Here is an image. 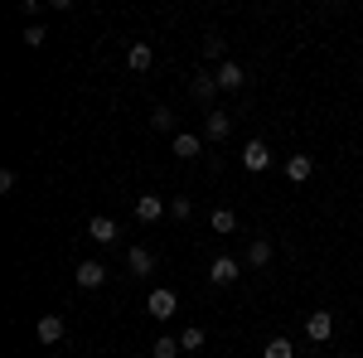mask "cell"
I'll return each mask as SVG.
<instances>
[{"label": "cell", "mask_w": 363, "mask_h": 358, "mask_svg": "<svg viewBox=\"0 0 363 358\" xmlns=\"http://www.w3.org/2000/svg\"><path fill=\"white\" fill-rule=\"evenodd\" d=\"M126 272L131 276H150L155 272V252L150 247H126Z\"/></svg>", "instance_id": "5bb4252c"}, {"label": "cell", "mask_w": 363, "mask_h": 358, "mask_svg": "<svg viewBox=\"0 0 363 358\" xmlns=\"http://www.w3.org/2000/svg\"><path fill=\"white\" fill-rule=\"evenodd\" d=\"M228 136H233V116L223 107L203 111V140H228Z\"/></svg>", "instance_id": "30bf717a"}, {"label": "cell", "mask_w": 363, "mask_h": 358, "mask_svg": "<svg viewBox=\"0 0 363 358\" xmlns=\"http://www.w3.org/2000/svg\"><path fill=\"white\" fill-rule=\"evenodd\" d=\"M242 169H247V174H267V169H272V145H267V140H247V145H242Z\"/></svg>", "instance_id": "3957f363"}, {"label": "cell", "mask_w": 363, "mask_h": 358, "mask_svg": "<svg viewBox=\"0 0 363 358\" xmlns=\"http://www.w3.org/2000/svg\"><path fill=\"white\" fill-rule=\"evenodd\" d=\"M20 15H25V25H34L44 15V0H20Z\"/></svg>", "instance_id": "d4e9b609"}, {"label": "cell", "mask_w": 363, "mask_h": 358, "mask_svg": "<svg viewBox=\"0 0 363 358\" xmlns=\"http://www.w3.org/2000/svg\"><path fill=\"white\" fill-rule=\"evenodd\" d=\"M174 354H179V334H160L150 344V358H174Z\"/></svg>", "instance_id": "ffe728a7"}, {"label": "cell", "mask_w": 363, "mask_h": 358, "mask_svg": "<svg viewBox=\"0 0 363 358\" xmlns=\"http://www.w3.org/2000/svg\"><path fill=\"white\" fill-rule=\"evenodd\" d=\"M310 174H315V160H310V155H301V150L286 155V179H291V184H306Z\"/></svg>", "instance_id": "9a60e30c"}, {"label": "cell", "mask_w": 363, "mask_h": 358, "mask_svg": "<svg viewBox=\"0 0 363 358\" xmlns=\"http://www.w3.org/2000/svg\"><path fill=\"white\" fill-rule=\"evenodd\" d=\"M339 358H349V354H339Z\"/></svg>", "instance_id": "484cf974"}, {"label": "cell", "mask_w": 363, "mask_h": 358, "mask_svg": "<svg viewBox=\"0 0 363 358\" xmlns=\"http://www.w3.org/2000/svg\"><path fill=\"white\" fill-rule=\"evenodd\" d=\"M25 44L29 49H44V44H49V29L44 25H25Z\"/></svg>", "instance_id": "cb8c5ba5"}, {"label": "cell", "mask_w": 363, "mask_h": 358, "mask_svg": "<svg viewBox=\"0 0 363 358\" xmlns=\"http://www.w3.org/2000/svg\"><path fill=\"white\" fill-rule=\"evenodd\" d=\"M238 276H242V262H238V257H213V262H208V281H213V286H233Z\"/></svg>", "instance_id": "8fae6325"}, {"label": "cell", "mask_w": 363, "mask_h": 358, "mask_svg": "<svg viewBox=\"0 0 363 358\" xmlns=\"http://www.w3.org/2000/svg\"><path fill=\"white\" fill-rule=\"evenodd\" d=\"M272 257H277V247H272L267 237H252L247 252H242V267H252V272H267V267H272Z\"/></svg>", "instance_id": "9c48e42d"}, {"label": "cell", "mask_w": 363, "mask_h": 358, "mask_svg": "<svg viewBox=\"0 0 363 358\" xmlns=\"http://www.w3.org/2000/svg\"><path fill=\"white\" fill-rule=\"evenodd\" d=\"M262 358H296V344H291V339H267V349H262Z\"/></svg>", "instance_id": "44dd1931"}, {"label": "cell", "mask_w": 363, "mask_h": 358, "mask_svg": "<svg viewBox=\"0 0 363 358\" xmlns=\"http://www.w3.org/2000/svg\"><path fill=\"white\" fill-rule=\"evenodd\" d=\"M189 97H194L199 107H208V102L218 97V78H213V73H194V83H189ZM208 111H213V107H208Z\"/></svg>", "instance_id": "4fadbf2b"}, {"label": "cell", "mask_w": 363, "mask_h": 358, "mask_svg": "<svg viewBox=\"0 0 363 358\" xmlns=\"http://www.w3.org/2000/svg\"><path fill=\"white\" fill-rule=\"evenodd\" d=\"M208 228H213V233H238V213H233V208H213V213H208Z\"/></svg>", "instance_id": "ac0fdd59"}, {"label": "cell", "mask_w": 363, "mask_h": 358, "mask_svg": "<svg viewBox=\"0 0 363 358\" xmlns=\"http://www.w3.org/2000/svg\"><path fill=\"white\" fill-rule=\"evenodd\" d=\"M150 63H155V49H150V44H131V54H126V68H131V73H145Z\"/></svg>", "instance_id": "2e32d148"}, {"label": "cell", "mask_w": 363, "mask_h": 358, "mask_svg": "<svg viewBox=\"0 0 363 358\" xmlns=\"http://www.w3.org/2000/svg\"><path fill=\"white\" fill-rule=\"evenodd\" d=\"M203 58H208V63H228V39L223 34H203Z\"/></svg>", "instance_id": "e0dca14e"}, {"label": "cell", "mask_w": 363, "mask_h": 358, "mask_svg": "<svg viewBox=\"0 0 363 358\" xmlns=\"http://www.w3.org/2000/svg\"><path fill=\"white\" fill-rule=\"evenodd\" d=\"M174 310H179V296H174L169 286H160V291H150V296H145V315H150V320H160V325L174 320Z\"/></svg>", "instance_id": "6da1fadb"}, {"label": "cell", "mask_w": 363, "mask_h": 358, "mask_svg": "<svg viewBox=\"0 0 363 358\" xmlns=\"http://www.w3.org/2000/svg\"><path fill=\"white\" fill-rule=\"evenodd\" d=\"M150 126H155V131H165V136H174V111L155 107V111H150Z\"/></svg>", "instance_id": "7402d4cb"}, {"label": "cell", "mask_w": 363, "mask_h": 358, "mask_svg": "<svg viewBox=\"0 0 363 358\" xmlns=\"http://www.w3.org/2000/svg\"><path fill=\"white\" fill-rule=\"evenodd\" d=\"M169 218L189 223V218H194V198H184V194H179V198H169Z\"/></svg>", "instance_id": "603a6c76"}, {"label": "cell", "mask_w": 363, "mask_h": 358, "mask_svg": "<svg viewBox=\"0 0 363 358\" xmlns=\"http://www.w3.org/2000/svg\"><path fill=\"white\" fill-rule=\"evenodd\" d=\"M335 334V310H310L306 315V339L310 344H325Z\"/></svg>", "instance_id": "277c9868"}, {"label": "cell", "mask_w": 363, "mask_h": 358, "mask_svg": "<svg viewBox=\"0 0 363 358\" xmlns=\"http://www.w3.org/2000/svg\"><path fill=\"white\" fill-rule=\"evenodd\" d=\"M169 218V198H160V194H140L136 198V223H160Z\"/></svg>", "instance_id": "52a82bcc"}, {"label": "cell", "mask_w": 363, "mask_h": 358, "mask_svg": "<svg viewBox=\"0 0 363 358\" xmlns=\"http://www.w3.org/2000/svg\"><path fill=\"white\" fill-rule=\"evenodd\" d=\"M87 237H92L97 247H112L116 237H121V228H116V218H107V213H97V218H87Z\"/></svg>", "instance_id": "ba28073f"}, {"label": "cell", "mask_w": 363, "mask_h": 358, "mask_svg": "<svg viewBox=\"0 0 363 358\" xmlns=\"http://www.w3.org/2000/svg\"><path fill=\"white\" fill-rule=\"evenodd\" d=\"M169 150H174L179 160H199V155H203V131H174V136H169Z\"/></svg>", "instance_id": "8992f818"}, {"label": "cell", "mask_w": 363, "mask_h": 358, "mask_svg": "<svg viewBox=\"0 0 363 358\" xmlns=\"http://www.w3.org/2000/svg\"><path fill=\"white\" fill-rule=\"evenodd\" d=\"M34 339H39L44 349L63 344V339H68V320H63V315H39V325H34Z\"/></svg>", "instance_id": "7a4b0ae2"}, {"label": "cell", "mask_w": 363, "mask_h": 358, "mask_svg": "<svg viewBox=\"0 0 363 358\" xmlns=\"http://www.w3.org/2000/svg\"><path fill=\"white\" fill-rule=\"evenodd\" d=\"M213 78H218V92H242V87H247V68L228 58V63L213 68Z\"/></svg>", "instance_id": "5b68a950"}, {"label": "cell", "mask_w": 363, "mask_h": 358, "mask_svg": "<svg viewBox=\"0 0 363 358\" xmlns=\"http://www.w3.org/2000/svg\"><path fill=\"white\" fill-rule=\"evenodd\" d=\"M203 339H208V334L199 330V325H184V334H179V349H184V354H199V349H203Z\"/></svg>", "instance_id": "d6986e66"}, {"label": "cell", "mask_w": 363, "mask_h": 358, "mask_svg": "<svg viewBox=\"0 0 363 358\" xmlns=\"http://www.w3.org/2000/svg\"><path fill=\"white\" fill-rule=\"evenodd\" d=\"M78 286L83 291H97V286H107V262H97V257H87V262H78Z\"/></svg>", "instance_id": "7c38bea8"}]
</instances>
